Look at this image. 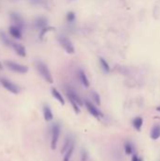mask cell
Segmentation results:
<instances>
[{"label": "cell", "instance_id": "cell-25", "mask_svg": "<svg viewBox=\"0 0 160 161\" xmlns=\"http://www.w3.org/2000/svg\"><path fill=\"white\" fill-rule=\"evenodd\" d=\"M131 161H143V160H142L141 157H139L138 155H137V153H134L133 156H132V160Z\"/></svg>", "mask_w": 160, "mask_h": 161}, {"label": "cell", "instance_id": "cell-5", "mask_svg": "<svg viewBox=\"0 0 160 161\" xmlns=\"http://www.w3.org/2000/svg\"><path fill=\"white\" fill-rule=\"evenodd\" d=\"M59 43L68 54H74V47L73 45V43H72L71 41L68 38H66V37L59 36Z\"/></svg>", "mask_w": 160, "mask_h": 161}, {"label": "cell", "instance_id": "cell-2", "mask_svg": "<svg viewBox=\"0 0 160 161\" xmlns=\"http://www.w3.org/2000/svg\"><path fill=\"white\" fill-rule=\"evenodd\" d=\"M0 84L2 85L3 88H5L8 92H10L12 94H18L21 92V89L19 88V86L13 83L12 81L9 80L8 78L1 77L0 78Z\"/></svg>", "mask_w": 160, "mask_h": 161}, {"label": "cell", "instance_id": "cell-1", "mask_svg": "<svg viewBox=\"0 0 160 161\" xmlns=\"http://www.w3.org/2000/svg\"><path fill=\"white\" fill-rule=\"evenodd\" d=\"M35 66H36L37 71L39 72V74L41 76V77H43L46 82H48V83L52 84L54 80H53V76L51 74L50 70L48 69L47 65L45 64L44 62H43V61H37L35 62Z\"/></svg>", "mask_w": 160, "mask_h": 161}, {"label": "cell", "instance_id": "cell-4", "mask_svg": "<svg viewBox=\"0 0 160 161\" xmlns=\"http://www.w3.org/2000/svg\"><path fill=\"white\" fill-rule=\"evenodd\" d=\"M60 135V125L58 122L53 123L51 126V149L55 150L58 145V141Z\"/></svg>", "mask_w": 160, "mask_h": 161}, {"label": "cell", "instance_id": "cell-12", "mask_svg": "<svg viewBox=\"0 0 160 161\" xmlns=\"http://www.w3.org/2000/svg\"><path fill=\"white\" fill-rule=\"evenodd\" d=\"M10 19L14 23L15 25H17V27L21 28L22 29L24 28V20L22 19V17L19 15V14L15 13V12L10 13Z\"/></svg>", "mask_w": 160, "mask_h": 161}, {"label": "cell", "instance_id": "cell-21", "mask_svg": "<svg viewBox=\"0 0 160 161\" xmlns=\"http://www.w3.org/2000/svg\"><path fill=\"white\" fill-rule=\"evenodd\" d=\"M100 63H101V66H102V68H103V70L105 71V72H109V70H110V68H109V65L108 64V62H106L104 58H100Z\"/></svg>", "mask_w": 160, "mask_h": 161}, {"label": "cell", "instance_id": "cell-27", "mask_svg": "<svg viewBox=\"0 0 160 161\" xmlns=\"http://www.w3.org/2000/svg\"><path fill=\"white\" fill-rule=\"evenodd\" d=\"M157 111H160V107H158L157 108Z\"/></svg>", "mask_w": 160, "mask_h": 161}, {"label": "cell", "instance_id": "cell-15", "mask_svg": "<svg viewBox=\"0 0 160 161\" xmlns=\"http://www.w3.org/2000/svg\"><path fill=\"white\" fill-rule=\"evenodd\" d=\"M78 76H79V80L82 83V85H84V87L89 88L90 87V82L89 79L87 78V76L85 74V73L83 71H79L78 72Z\"/></svg>", "mask_w": 160, "mask_h": 161}, {"label": "cell", "instance_id": "cell-9", "mask_svg": "<svg viewBox=\"0 0 160 161\" xmlns=\"http://www.w3.org/2000/svg\"><path fill=\"white\" fill-rule=\"evenodd\" d=\"M10 47L13 48V50L16 52V54L18 56H20V57H26V48H25L24 45H23V44L12 42Z\"/></svg>", "mask_w": 160, "mask_h": 161}, {"label": "cell", "instance_id": "cell-14", "mask_svg": "<svg viewBox=\"0 0 160 161\" xmlns=\"http://www.w3.org/2000/svg\"><path fill=\"white\" fill-rule=\"evenodd\" d=\"M132 125L136 130L140 131V129H141V127L143 125V119L141 117H136L135 119H133Z\"/></svg>", "mask_w": 160, "mask_h": 161}, {"label": "cell", "instance_id": "cell-16", "mask_svg": "<svg viewBox=\"0 0 160 161\" xmlns=\"http://www.w3.org/2000/svg\"><path fill=\"white\" fill-rule=\"evenodd\" d=\"M0 40H1V42L5 44L6 46H11V43H12V41H11L8 35L6 34L5 32L3 31H0Z\"/></svg>", "mask_w": 160, "mask_h": 161}, {"label": "cell", "instance_id": "cell-20", "mask_svg": "<svg viewBox=\"0 0 160 161\" xmlns=\"http://www.w3.org/2000/svg\"><path fill=\"white\" fill-rule=\"evenodd\" d=\"M73 140H72V138H66L65 140V142H64V144H63V147H62V149H61V151H60V153H66V151L68 149H69V147L71 146V144L73 143Z\"/></svg>", "mask_w": 160, "mask_h": 161}, {"label": "cell", "instance_id": "cell-18", "mask_svg": "<svg viewBox=\"0 0 160 161\" xmlns=\"http://www.w3.org/2000/svg\"><path fill=\"white\" fill-rule=\"evenodd\" d=\"M74 150V142H73V143L71 144L69 149L66 151L65 155H64V157H63V161H70L72 155H73Z\"/></svg>", "mask_w": 160, "mask_h": 161}, {"label": "cell", "instance_id": "cell-26", "mask_svg": "<svg viewBox=\"0 0 160 161\" xmlns=\"http://www.w3.org/2000/svg\"><path fill=\"white\" fill-rule=\"evenodd\" d=\"M3 69V65H2V63L0 62V70H2Z\"/></svg>", "mask_w": 160, "mask_h": 161}, {"label": "cell", "instance_id": "cell-22", "mask_svg": "<svg viewBox=\"0 0 160 161\" xmlns=\"http://www.w3.org/2000/svg\"><path fill=\"white\" fill-rule=\"evenodd\" d=\"M66 19H67L68 22H69V23H73V22L75 20V14H74V12H68L67 13V16H66Z\"/></svg>", "mask_w": 160, "mask_h": 161}, {"label": "cell", "instance_id": "cell-3", "mask_svg": "<svg viewBox=\"0 0 160 161\" xmlns=\"http://www.w3.org/2000/svg\"><path fill=\"white\" fill-rule=\"evenodd\" d=\"M5 65L9 70L17 74H26L28 72V68L26 65L20 64V63H17L12 61H6Z\"/></svg>", "mask_w": 160, "mask_h": 161}, {"label": "cell", "instance_id": "cell-7", "mask_svg": "<svg viewBox=\"0 0 160 161\" xmlns=\"http://www.w3.org/2000/svg\"><path fill=\"white\" fill-rule=\"evenodd\" d=\"M9 31H10V36L14 39L19 40V39L23 38V29L21 28L17 27V25H10L9 28Z\"/></svg>", "mask_w": 160, "mask_h": 161}, {"label": "cell", "instance_id": "cell-11", "mask_svg": "<svg viewBox=\"0 0 160 161\" xmlns=\"http://www.w3.org/2000/svg\"><path fill=\"white\" fill-rule=\"evenodd\" d=\"M47 25V19L44 17H38L34 20V27L38 29H43Z\"/></svg>", "mask_w": 160, "mask_h": 161}, {"label": "cell", "instance_id": "cell-23", "mask_svg": "<svg viewBox=\"0 0 160 161\" xmlns=\"http://www.w3.org/2000/svg\"><path fill=\"white\" fill-rule=\"evenodd\" d=\"M88 158H89V155H88V153L86 152V150H82L81 152V160L82 161H87Z\"/></svg>", "mask_w": 160, "mask_h": 161}, {"label": "cell", "instance_id": "cell-17", "mask_svg": "<svg viewBox=\"0 0 160 161\" xmlns=\"http://www.w3.org/2000/svg\"><path fill=\"white\" fill-rule=\"evenodd\" d=\"M51 92H52V95L54 96V98H56L57 100H58L60 104H61V105L65 104V101H64L62 95L60 94V92L58 91V89H55V88H53V89H51Z\"/></svg>", "mask_w": 160, "mask_h": 161}, {"label": "cell", "instance_id": "cell-6", "mask_svg": "<svg viewBox=\"0 0 160 161\" xmlns=\"http://www.w3.org/2000/svg\"><path fill=\"white\" fill-rule=\"evenodd\" d=\"M85 106L87 107L88 111H89L90 113L93 116V117L97 118V119H100L102 117H104V114L102 113V111L99 110L98 108L95 107L92 103L90 102V101H88V100L85 101Z\"/></svg>", "mask_w": 160, "mask_h": 161}, {"label": "cell", "instance_id": "cell-10", "mask_svg": "<svg viewBox=\"0 0 160 161\" xmlns=\"http://www.w3.org/2000/svg\"><path fill=\"white\" fill-rule=\"evenodd\" d=\"M43 118L46 122H51L53 119H54V115H53V112L51 107L47 106V105H44L43 107Z\"/></svg>", "mask_w": 160, "mask_h": 161}, {"label": "cell", "instance_id": "cell-13", "mask_svg": "<svg viewBox=\"0 0 160 161\" xmlns=\"http://www.w3.org/2000/svg\"><path fill=\"white\" fill-rule=\"evenodd\" d=\"M150 137L152 140H157L160 138V125H154L151 129Z\"/></svg>", "mask_w": 160, "mask_h": 161}, {"label": "cell", "instance_id": "cell-24", "mask_svg": "<svg viewBox=\"0 0 160 161\" xmlns=\"http://www.w3.org/2000/svg\"><path fill=\"white\" fill-rule=\"evenodd\" d=\"M92 96H93V99L95 101V103H96L97 105H100L101 104V100H100V96H99L98 93L93 92L92 93Z\"/></svg>", "mask_w": 160, "mask_h": 161}, {"label": "cell", "instance_id": "cell-8", "mask_svg": "<svg viewBox=\"0 0 160 161\" xmlns=\"http://www.w3.org/2000/svg\"><path fill=\"white\" fill-rule=\"evenodd\" d=\"M66 93H67V96H68V99H72V100H74L75 101L80 107L83 106V101L82 99L80 98L79 95L77 94V92H75L73 89H67V91H66Z\"/></svg>", "mask_w": 160, "mask_h": 161}, {"label": "cell", "instance_id": "cell-19", "mask_svg": "<svg viewBox=\"0 0 160 161\" xmlns=\"http://www.w3.org/2000/svg\"><path fill=\"white\" fill-rule=\"evenodd\" d=\"M124 151L126 155H132L133 152H134V147H133V144L130 141H126L124 143Z\"/></svg>", "mask_w": 160, "mask_h": 161}]
</instances>
